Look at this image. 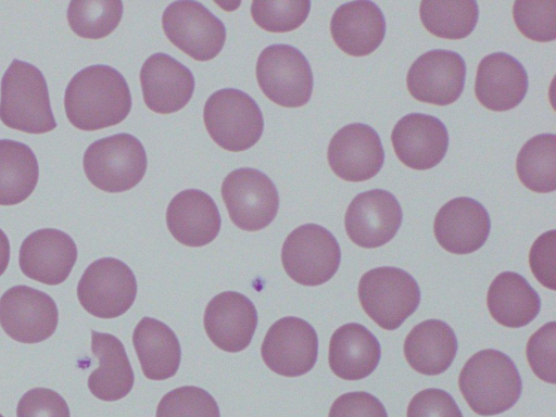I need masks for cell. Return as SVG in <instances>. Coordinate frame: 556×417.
Segmentation results:
<instances>
[{"mask_svg":"<svg viewBox=\"0 0 556 417\" xmlns=\"http://www.w3.org/2000/svg\"><path fill=\"white\" fill-rule=\"evenodd\" d=\"M155 417H220L214 397L205 390L185 386L167 392L160 401Z\"/></svg>","mask_w":556,"mask_h":417,"instance_id":"cell-35","label":"cell"},{"mask_svg":"<svg viewBox=\"0 0 556 417\" xmlns=\"http://www.w3.org/2000/svg\"><path fill=\"white\" fill-rule=\"evenodd\" d=\"M220 192L231 222L242 230H261L278 213L276 186L268 176L255 168L232 170L225 177Z\"/></svg>","mask_w":556,"mask_h":417,"instance_id":"cell-9","label":"cell"},{"mask_svg":"<svg viewBox=\"0 0 556 417\" xmlns=\"http://www.w3.org/2000/svg\"><path fill=\"white\" fill-rule=\"evenodd\" d=\"M358 299L365 313L379 327L395 330L417 309L420 290L407 271L382 266L362 276Z\"/></svg>","mask_w":556,"mask_h":417,"instance_id":"cell-6","label":"cell"},{"mask_svg":"<svg viewBox=\"0 0 556 417\" xmlns=\"http://www.w3.org/2000/svg\"><path fill=\"white\" fill-rule=\"evenodd\" d=\"M419 15L425 28L445 39H463L476 27L479 9L476 1H421Z\"/></svg>","mask_w":556,"mask_h":417,"instance_id":"cell-32","label":"cell"},{"mask_svg":"<svg viewBox=\"0 0 556 417\" xmlns=\"http://www.w3.org/2000/svg\"><path fill=\"white\" fill-rule=\"evenodd\" d=\"M281 261L293 281L313 287L334 276L340 265L341 251L329 230L317 224H305L286 238Z\"/></svg>","mask_w":556,"mask_h":417,"instance_id":"cell-7","label":"cell"},{"mask_svg":"<svg viewBox=\"0 0 556 417\" xmlns=\"http://www.w3.org/2000/svg\"><path fill=\"white\" fill-rule=\"evenodd\" d=\"M556 231L542 233L533 242L529 252V264L539 282L551 290L556 289Z\"/></svg>","mask_w":556,"mask_h":417,"instance_id":"cell-39","label":"cell"},{"mask_svg":"<svg viewBox=\"0 0 556 417\" xmlns=\"http://www.w3.org/2000/svg\"><path fill=\"white\" fill-rule=\"evenodd\" d=\"M123 10L119 0H74L67 9V22L79 37L101 39L117 27Z\"/></svg>","mask_w":556,"mask_h":417,"instance_id":"cell-33","label":"cell"},{"mask_svg":"<svg viewBox=\"0 0 556 417\" xmlns=\"http://www.w3.org/2000/svg\"><path fill=\"white\" fill-rule=\"evenodd\" d=\"M459 390L469 407L481 416L511 408L520 397L522 382L509 356L486 349L473 354L458 377Z\"/></svg>","mask_w":556,"mask_h":417,"instance_id":"cell-2","label":"cell"},{"mask_svg":"<svg viewBox=\"0 0 556 417\" xmlns=\"http://www.w3.org/2000/svg\"><path fill=\"white\" fill-rule=\"evenodd\" d=\"M491 220L478 201L460 197L445 203L437 213L433 232L439 244L454 254H469L486 241Z\"/></svg>","mask_w":556,"mask_h":417,"instance_id":"cell-20","label":"cell"},{"mask_svg":"<svg viewBox=\"0 0 556 417\" xmlns=\"http://www.w3.org/2000/svg\"><path fill=\"white\" fill-rule=\"evenodd\" d=\"M328 417H388V414L376 396L365 391H356L336 399Z\"/></svg>","mask_w":556,"mask_h":417,"instance_id":"cell-41","label":"cell"},{"mask_svg":"<svg viewBox=\"0 0 556 417\" xmlns=\"http://www.w3.org/2000/svg\"><path fill=\"white\" fill-rule=\"evenodd\" d=\"M528 90V75L519 61L504 52L484 56L478 65L475 93L491 111H508L517 106Z\"/></svg>","mask_w":556,"mask_h":417,"instance_id":"cell-22","label":"cell"},{"mask_svg":"<svg viewBox=\"0 0 556 417\" xmlns=\"http://www.w3.org/2000/svg\"><path fill=\"white\" fill-rule=\"evenodd\" d=\"M330 33L343 52L352 56H365L381 45L386 35V20L376 3L351 1L334 11Z\"/></svg>","mask_w":556,"mask_h":417,"instance_id":"cell-24","label":"cell"},{"mask_svg":"<svg viewBox=\"0 0 556 417\" xmlns=\"http://www.w3.org/2000/svg\"><path fill=\"white\" fill-rule=\"evenodd\" d=\"M0 119L16 130L43 134L53 130L47 81L36 66L13 60L1 79Z\"/></svg>","mask_w":556,"mask_h":417,"instance_id":"cell-3","label":"cell"},{"mask_svg":"<svg viewBox=\"0 0 556 417\" xmlns=\"http://www.w3.org/2000/svg\"><path fill=\"white\" fill-rule=\"evenodd\" d=\"M70 123L80 130H99L123 122L131 110V94L115 68L97 64L76 73L64 94Z\"/></svg>","mask_w":556,"mask_h":417,"instance_id":"cell-1","label":"cell"},{"mask_svg":"<svg viewBox=\"0 0 556 417\" xmlns=\"http://www.w3.org/2000/svg\"><path fill=\"white\" fill-rule=\"evenodd\" d=\"M391 141L399 160L417 170L438 165L448 148V132L437 117L422 113L403 116L394 126Z\"/></svg>","mask_w":556,"mask_h":417,"instance_id":"cell-18","label":"cell"},{"mask_svg":"<svg viewBox=\"0 0 556 417\" xmlns=\"http://www.w3.org/2000/svg\"><path fill=\"white\" fill-rule=\"evenodd\" d=\"M403 219L401 205L389 191L374 189L357 194L344 216L349 238L358 247L379 248L397 232Z\"/></svg>","mask_w":556,"mask_h":417,"instance_id":"cell-15","label":"cell"},{"mask_svg":"<svg viewBox=\"0 0 556 417\" xmlns=\"http://www.w3.org/2000/svg\"><path fill=\"white\" fill-rule=\"evenodd\" d=\"M311 10L308 0L253 1L251 15L262 29L287 33L299 28Z\"/></svg>","mask_w":556,"mask_h":417,"instance_id":"cell-34","label":"cell"},{"mask_svg":"<svg viewBox=\"0 0 556 417\" xmlns=\"http://www.w3.org/2000/svg\"><path fill=\"white\" fill-rule=\"evenodd\" d=\"M516 170L520 181L534 192L555 190L556 136L541 134L529 139L518 153Z\"/></svg>","mask_w":556,"mask_h":417,"instance_id":"cell-31","label":"cell"},{"mask_svg":"<svg viewBox=\"0 0 556 417\" xmlns=\"http://www.w3.org/2000/svg\"><path fill=\"white\" fill-rule=\"evenodd\" d=\"M403 350L408 365L414 370L435 376L452 365L457 353V338L446 323L427 319L410 330Z\"/></svg>","mask_w":556,"mask_h":417,"instance_id":"cell-27","label":"cell"},{"mask_svg":"<svg viewBox=\"0 0 556 417\" xmlns=\"http://www.w3.org/2000/svg\"><path fill=\"white\" fill-rule=\"evenodd\" d=\"M140 84L146 105L160 114L181 110L194 91L191 71L162 52L154 53L144 61L140 71Z\"/></svg>","mask_w":556,"mask_h":417,"instance_id":"cell-19","label":"cell"},{"mask_svg":"<svg viewBox=\"0 0 556 417\" xmlns=\"http://www.w3.org/2000/svg\"><path fill=\"white\" fill-rule=\"evenodd\" d=\"M555 321L543 325L528 340L527 359L536 377L555 383Z\"/></svg>","mask_w":556,"mask_h":417,"instance_id":"cell-37","label":"cell"},{"mask_svg":"<svg viewBox=\"0 0 556 417\" xmlns=\"http://www.w3.org/2000/svg\"><path fill=\"white\" fill-rule=\"evenodd\" d=\"M466 64L456 52L443 49L428 51L408 70L406 84L418 101L447 105L455 102L465 86Z\"/></svg>","mask_w":556,"mask_h":417,"instance_id":"cell-14","label":"cell"},{"mask_svg":"<svg viewBox=\"0 0 556 417\" xmlns=\"http://www.w3.org/2000/svg\"><path fill=\"white\" fill-rule=\"evenodd\" d=\"M0 417H3V416L0 414Z\"/></svg>","mask_w":556,"mask_h":417,"instance_id":"cell-43","label":"cell"},{"mask_svg":"<svg viewBox=\"0 0 556 417\" xmlns=\"http://www.w3.org/2000/svg\"><path fill=\"white\" fill-rule=\"evenodd\" d=\"M257 326L254 304L236 291L215 295L204 313V329L220 350L237 353L249 346Z\"/></svg>","mask_w":556,"mask_h":417,"instance_id":"cell-21","label":"cell"},{"mask_svg":"<svg viewBox=\"0 0 556 417\" xmlns=\"http://www.w3.org/2000/svg\"><path fill=\"white\" fill-rule=\"evenodd\" d=\"M406 417H463V414L450 393L430 388L413 396Z\"/></svg>","mask_w":556,"mask_h":417,"instance_id":"cell-40","label":"cell"},{"mask_svg":"<svg viewBox=\"0 0 556 417\" xmlns=\"http://www.w3.org/2000/svg\"><path fill=\"white\" fill-rule=\"evenodd\" d=\"M10 261V242L7 235L0 229V276L5 271Z\"/></svg>","mask_w":556,"mask_h":417,"instance_id":"cell-42","label":"cell"},{"mask_svg":"<svg viewBox=\"0 0 556 417\" xmlns=\"http://www.w3.org/2000/svg\"><path fill=\"white\" fill-rule=\"evenodd\" d=\"M137 295V281L122 261L103 257L84 271L77 296L80 305L99 318H115L126 313Z\"/></svg>","mask_w":556,"mask_h":417,"instance_id":"cell-11","label":"cell"},{"mask_svg":"<svg viewBox=\"0 0 556 417\" xmlns=\"http://www.w3.org/2000/svg\"><path fill=\"white\" fill-rule=\"evenodd\" d=\"M486 304L498 324L520 328L530 324L541 309V299L525 277L504 271L491 282Z\"/></svg>","mask_w":556,"mask_h":417,"instance_id":"cell-29","label":"cell"},{"mask_svg":"<svg viewBox=\"0 0 556 417\" xmlns=\"http://www.w3.org/2000/svg\"><path fill=\"white\" fill-rule=\"evenodd\" d=\"M58 320L55 302L37 289L16 286L0 298V325L17 342L38 343L50 338Z\"/></svg>","mask_w":556,"mask_h":417,"instance_id":"cell-13","label":"cell"},{"mask_svg":"<svg viewBox=\"0 0 556 417\" xmlns=\"http://www.w3.org/2000/svg\"><path fill=\"white\" fill-rule=\"evenodd\" d=\"M83 165L94 187L105 192H123L143 178L147 154L139 139L122 132L92 142L85 151Z\"/></svg>","mask_w":556,"mask_h":417,"instance_id":"cell-4","label":"cell"},{"mask_svg":"<svg viewBox=\"0 0 556 417\" xmlns=\"http://www.w3.org/2000/svg\"><path fill=\"white\" fill-rule=\"evenodd\" d=\"M166 224L179 243L203 247L217 237L222 220L216 203L207 193L187 189L169 202Z\"/></svg>","mask_w":556,"mask_h":417,"instance_id":"cell-23","label":"cell"},{"mask_svg":"<svg viewBox=\"0 0 556 417\" xmlns=\"http://www.w3.org/2000/svg\"><path fill=\"white\" fill-rule=\"evenodd\" d=\"M17 417H70L65 400L55 391L35 388L27 391L18 401Z\"/></svg>","mask_w":556,"mask_h":417,"instance_id":"cell-38","label":"cell"},{"mask_svg":"<svg viewBox=\"0 0 556 417\" xmlns=\"http://www.w3.org/2000/svg\"><path fill=\"white\" fill-rule=\"evenodd\" d=\"M513 16L519 31L527 38L547 42L556 38V1L514 2Z\"/></svg>","mask_w":556,"mask_h":417,"instance_id":"cell-36","label":"cell"},{"mask_svg":"<svg viewBox=\"0 0 556 417\" xmlns=\"http://www.w3.org/2000/svg\"><path fill=\"white\" fill-rule=\"evenodd\" d=\"M203 119L211 138L225 150L240 152L253 147L264 130L263 114L248 93L224 88L206 100Z\"/></svg>","mask_w":556,"mask_h":417,"instance_id":"cell-5","label":"cell"},{"mask_svg":"<svg viewBox=\"0 0 556 417\" xmlns=\"http://www.w3.org/2000/svg\"><path fill=\"white\" fill-rule=\"evenodd\" d=\"M91 351L99 367L88 378L90 392L108 402L125 397L135 376L123 343L113 334L91 330Z\"/></svg>","mask_w":556,"mask_h":417,"instance_id":"cell-26","label":"cell"},{"mask_svg":"<svg viewBox=\"0 0 556 417\" xmlns=\"http://www.w3.org/2000/svg\"><path fill=\"white\" fill-rule=\"evenodd\" d=\"M132 342L148 379L165 380L175 376L181 361V349L175 332L166 324L143 317L134 330Z\"/></svg>","mask_w":556,"mask_h":417,"instance_id":"cell-28","label":"cell"},{"mask_svg":"<svg viewBox=\"0 0 556 417\" xmlns=\"http://www.w3.org/2000/svg\"><path fill=\"white\" fill-rule=\"evenodd\" d=\"M77 260L74 240L64 231L39 229L23 241L18 263L22 273L48 286L62 283Z\"/></svg>","mask_w":556,"mask_h":417,"instance_id":"cell-17","label":"cell"},{"mask_svg":"<svg viewBox=\"0 0 556 417\" xmlns=\"http://www.w3.org/2000/svg\"><path fill=\"white\" fill-rule=\"evenodd\" d=\"M256 79L263 93L276 104L300 108L313 92V73L304 54L289 45H271L258 55Z\"/></svg>","mask_w":556,"mask_h":417,"instance_id":"cell-8","label":"cell"},{"mask_svg":"<svg viewBox=\"0 0 556 417\" xmlns=\"http://www.w3.org/2000/svg\"><path fill=\"white\" fill-rule=\"evenodd\" d=\"M380 343L363 325L350 323L331 336L328 362L332 372L344 380H361L378 366Z\"/></svg>","mask_w":556,"mask_h":417,"instance_id":"cell-25","label":"cell"},{"mask_svg":"<svg viewBox=\"0 0 556 417\" xmlns=\"http://www.w3.org/2000/svg\"><path fill=\"white\" fill-rule=\"evenodd\" d=\"M265 365L285 377L308 372L317 361L318 337L304 319L287 316L268 329L261 346Z\"/></svg>","mask_w":556,"mask_h":417,"instance_id":"cell-12","label":"cell"},{"mask_svg":"<svg viewBox=\"0 0 556 417\" xmlns=\"http://www.w3.org/2000/svg\"><path fill=\"white\" fill-rule=\"evenodd\" d=\"M328 163L331 170L348 181H365L379 173L384 151L379 135L366 124H349L330 140Z\"/></svg>","mask_w":556,"mask_h":417,"instance_id":"cell-16","label":"cell"},{"mask_svg":"<svg viewBox=\"0 0 556 417\" xmlns=\"http://www.w3.org/2000/svg\"><path fill=\"white\" fill-rule=\"evenodd\" d=\"M162 27L168 40L195 61L217 56L226 41L223 22L198 1H175L163 12Z\"/></svg>","mask_w":556,"mask_h":417,"instance_id":"cell-10","label":"cell"},{"mask_svg":"<svg viewBox=\"0 0 556 417\" xmlns=\"http://www.w3.org/2000/svg\"><path fill=\"white\" fill-rule=\"evenodd\" d=\"M39 166L33 150L25 143L0 139V205H15L35 190Z\"/></svg>","mask_w":556,"mask_h":417,"instance_id":"cell-30","label":"cell"}]
</instances>
